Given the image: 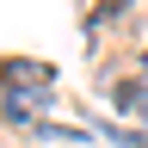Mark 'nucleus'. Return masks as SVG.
I'll return each mask as SVG.
<instances>
[{
    "instance_id": "1",
    "label": "nucleus",
    "mask_w": 148,
    "mask_h": 148,
    "mask_svg": "<svg viewBox=\"0 0 148 148\" xmlns=\"http://www.w3.org/2000/svg\"><path fill=\"white\" fill-rule=\"evenodd\" d=\"M6 80H31L37 92H43V86H49V68H37V62H31V68H18V62H12V68H6Z\"/></svg>"
},
{
    "instance_id": "3",
    "label": "nucleus",
    "mask_w": 148,
    "mask_h": 148,
    "mask_svg": "<svg viewBox=\"0 0 148 148\" xmlns=\"http://www.w3.org/2000/svg\"><path fill=\"white\" fill-rule=\"evenodd\" d=\"M142 62H148V56H142Z\"/></svg>"
},
{
    "instance_id": "2",
    "label": "nucleus",
    "mask_w": 148,
    "mask_h": 148,
    "mask_svg": "<svg viewBox=\"0 0 148 148\" xmlns=\"http://www.w3.org/2000/svg\"><path fill=\"white\" fill-rule=\"evenodd\" d=\"M142 117H148V111H142Z\"/></svg>"
}]
</instances>
